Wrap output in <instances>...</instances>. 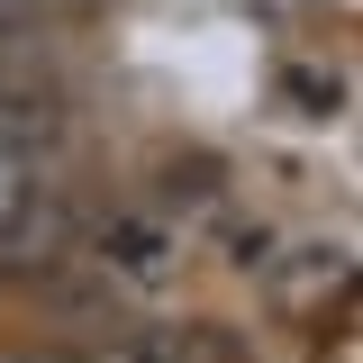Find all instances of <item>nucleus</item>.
I'll list each match as a JSON object with an SVG mask.
<instances>
[{
  "instance_id": "2",
  "label": "nucleus",
  "mask_w": 363,
  "mask_h": 363,
  "mask_svg": "<svg viewBox=\"0 0 363 363\" xmlns=\"http://www.w3.org/2000/svg\"><path fill=\"white\" fill-rule=\"evenodd\" d=\"M164 255H173V236L155 218H109V236H100V264L118 272H164Z\"/></svg>"
},
{
  "instance_id": "1",
  "label": "nucleus",
  "mask_w": 363,
  "mask_h": 363,
  "mask_svg": "<svg viewBox=\"0 0 363 363\" xmlns=\"http://www.w3.org/2000/svg\"><path fill=\"white\" fill-rule=\"evenodd\" d=\"M64 145V109L45 91H0V155H55Z\"/></svg>"
},
{
  "instance_id": "3",
  "label": "nucleus",
  "mask_w": 363,
  "mask_h": 363,
  "mask_svg": "<svg viewBox=\"0 0 363 363\" xmlns=\"http://www.w3.org/2000/svg\"><path fill=\"white\" fill-rule=\"evenodd\" d=\"M45 182H55V173H45V155H0V245H9V227L28 218V200H37Z\"/></svg>"
}]
</instances>
